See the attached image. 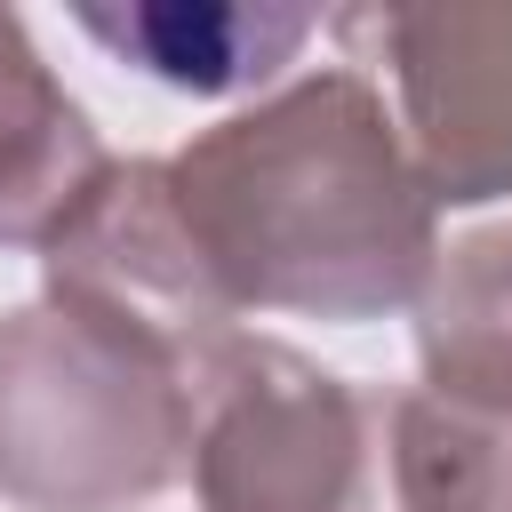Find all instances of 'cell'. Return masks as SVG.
Listing matches in <instances>:
<instances>
[{
    "label": "cell",
    "mask_w": 512,
    "mask_h": 512,
    "mask_svg": "<svg viewBox=\"0 0 512 512\" xmlns=\"http://www.w3.org/2000/svg\"><path fill=\"white\" fill-rule=\"evenodd\" d=\"M168 192L232 312L384 320L416 312L440 264V208L360 64H320L200 128Z\"/></svg>",
    "instance_id": "1"
},
{
    "label": "cell",
    "mask_w": 512,
    "mask_h": 512,
    "mask_svg": "<svg viewBox=\"0 0 512 512\" xmlns=\"http://www.w3.org/2000/svg\"><path fill=\"white\" fill-rule=\"evenodd\" d=\"M192 464V368L64 296L0 312V496L144 512Z\"/></svg>",
    "instance_id": "2"
},
{
    "label": "cell",
    "mask_w": 512,
    "mask_h": 512,
    "mask_svg": "<svg viewBox=\"0 0 512 512\" xmlns=\"http://www.w3.org/2000/svg\"><path fill=\"white\" fill-rule=\"evenodd\" d=\"M192 496L200 512H400L392 392L232 328L192 368Z\"/></svg>",
    "instance_id": "3"
},
{
    "label": "cell",
    "mask_w": 512,
    "mask_h": 512,
    "mask_svg": "<svg viewBox=\"0 0 512 512\" xmlns=\"http://www.w3.org/2000/svg\"><path fill=\"white\" fill-rule=\"evenodd\" d=\"M352 64H384L432 208L512 200V8H336Z\"/></svg>",
    "instance_id": "4"
},
{
    "label": "cell",
    "mask_w": 512,
    "mask_h": 512,
    "mask_svg": "<svg viewBox=\"0 0 512 512\" xmlns=\"http://www.w3.org/2000/svg\"><path fill=\"white\" fill-rule=\"evenodd\" d=\"M40 296H64L160 352H176L184 368H200L240 312L216 296L176 192H168V160H112V176L96 184V200L40 248Z\"/></svg>",
    "instance_id": "5"
},
{
    "label": "cell",
    "mask_w": 512,
    "mask_h": 512,
    "mask_svg": "<svg viewBox=\"0 0 512 512\" xmlns=\"http://www.w3.org/2000/svg\"><path fill=\"white\" fill-rule=\"evenodd\" d=\"M112 176L104 136L40 64L16 8H0V248H48Z\"/></svg>",
    "instance_id": "6"
},
{
    "label": "cell",
    "mask_w": 512,
    "mask_h": 512,
    "mask_svg": "<svg viewBox=\"0 0 512 512\" xmlns=\"http://www.w3.org/2000/svg\"><path fill=\"white\" fill-rule=\"evenodd\" d=\"M72 24L88 40H104L112 56H128L136 72L192 88V96H232L272 80L312 32V8H224V0H128V8H72Z\"/></svg>",
    "instance_id": "7"
},
{
    "label": "cell",
    "mask_w": 512,
    "mask_h": 512,
    "mask_svg": "<svg viewBox=\"0 0 512 512\" xmlns=\"http://www.w3.org/2000/svg\"><path fill=\"white\" fill-rule=\"evenodd\" d=\"M416 360L424 392L512 416V224L440 248L416 296Z\"/></svg>",
    "instance_id": "8"
},
{
    "label": "cell",
    "mask_w": 512,
    "mask_h": 512,
    "mask_svg": "<svg viewBox=\"0 0 512 512\" xmlns=\"http://www.w3.org/2000/svg\"><path fill=\"white\" fill-rule=\"evenodd\" d=\"M392 504L400 512H512V416L440 392H392Z\"/></svg>",
    "instance_id": "9"
}]
</instances>
